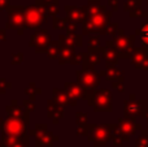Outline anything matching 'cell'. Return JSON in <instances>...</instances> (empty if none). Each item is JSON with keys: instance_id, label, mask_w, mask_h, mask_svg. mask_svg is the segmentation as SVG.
<instances>
[{"instance_id": "37", "label": "cell", "mask_w": 148, "mask_h": 147, "mask_svg": "<svg viewBox=\"0 0 148 147\" xmlns=\"http://www.w3.org/2000/svg\"><path fill=\"white\" fill-rule=\"evenodd\" d=\"M146 14H147V13L143 12L142 9H139V8H136V9H134V10H131V12H130L131 17H139V16H146Z\"/></svg>"}, {"instance_id": "13", "label": "cell", "mask_w": 148, "mask_h": 147, "mask_svg": "<svg viewBox=\"0 0 148 147\" xmlns=\"http://www.w3.org/2000/svg\"><path fill=\"white\" fill-rule=\"evenodd\" d=\"M52 93H53V100L56 102L59 106H61L62 108L66 106H72V107L77 106V100H74V99L70 98L64 89L55 87L53 90H52Z\"/></svg>"}, {"instance_id": "35", "label": "cell", "mask_w": 148, "mask_h": 147, "mask_svg": "<svg viewBox=\"0 0 148 147\" xmlns=\"http://www.w3.org/2000/svg\"><path fill=\"white\" fill-rule=\"evenodd\" d=\"M82 63H83V54H75L73 57V60L70 61V64L73 65H82Z\"/></svg>"}, {"instance_id": "26", "label": "cell", "mask_w": 148, "mask_h": 147, "mask_svg": "<svg viewBox=\"0 0 148 147\" xmlns=\"http://www.w3.org/2000/svg\"><path fill=\"white\" fill-rule=\"evenodd\" d=\"M52 25H53V29H56V30H65L68 26V18H60L56 16V17H53Z\"/></svg>"}, {"instance_id": "6", "label": "cell", "mask_w": 148, "mask_h": 147, "mask_svg": "<svg viewBox=\"0 0 148 147\" xmlns=\"http://www.w3.org/2000/svg\"><path fill=\"white\" fill-rule=\"evenodd\" d=\"M27 122L23 119H10L8 117L4 120V128H3V133L9 137H22V135L27 134V129H26Z\"/></svg>"}, {"instance_id": "23", "label": "cell", "mask_w": 148, "mask_h": 147, "mask_svg": "<svg viewBox=\"0 0 148 147\" xmlns=\"http://www.w3.org/2000/svg\"><path fill=\"white\" fill-rule=\"evenodd\" d=\"M62 44L60 41H52L47 47V55L49 59H59V55L61 52Z\"/></svg>"}, {"instance_id": "30", "label": "cell", "mask_w": 148, "mask_h": 147, "mask_svg": "<svg viewBox=\"0 0 148 147\" xmlns=\"http://www.w3.org/2000/svg\"><path fill=\"white\" fill-rule=\"evenodd\" d=\"M138 33L140 34V36H142V42H143L146 46H148V23H146V25L143 26L142 30H138Z\"/></svg>"}, {"instance_id": "17", "label": "cell", "mask_w": 148, "mask_h": 147, "mask_svg": "<svg viewBox=\"0 0 148 147\" xmlns=\"http://www.w3.org/2000/svg\"><path fill=\"white\" fill-rule=\"evenodd\" d=\"M47 111H48V117L52 120V122L57 124L62 117L64 108L61 106H59L55 100H48L47 102Z\"/></svg>"}, {"instance_id": "38", "label": "cell", "mask_w": 148, "mask_h": 147, "mask_svg": "<svg viewBox=\"0 0 148 147\" xmlns=\"http://www.w3.org/2000/svg\"><path fill=\"white\" fill-rule=\"evenodd\" d=\"M10 0H0V10H7L10 7Z\"/></svg>"}, {"instance_id": "32", "label": "cell", "mask_w": 148, "mask_h": 147, "mask_svg": "<svg viewBox=\"0 0 148 147\" xmlns=\"http://www.w3.org/2000/svg\"><path fill=\"white\" fill-rule=\"evenodd\" d=\"M22 107H23V109H25L26 112H29V113L35 109V104H34L31 100H27V99H25V100L22 102Z\"/></svg>"}, {"instance_id": "12", "label": "cell", "mask_w": 148, "mask_h": 147, "mask_svg": "<svg viewBox=\"0 0 148 147\" xmlns=\"http://www.w3.org/2000/svg\"><path fill=\"white\" fill-rule=\"evenodd\" d=\"M82 10H83V13H84V17H86V20H87V18L95 17V16L100 14V13L107 12V9H105V5H103L99 1V0L88 1V4H87V5H83V7H82Z\"/></svg>"}, {"instance_id": "29", "label": "cell", "mask_w": 148, "mask_h": 147, "mask_svg": "<svg viewBox=\"0 0 148 147\" xmlns=\"http://www.w3.org/2000/svg\"><path fill=\"white\" fill-rule=\"evenodd\" d=\"M118 33V25L117 23H109L107 27L104 29L103 34H108V35H114Z\"/></svg>"}, {"instance_id": "27", "label": "cell", "mask_w": 148, "mask_h": 147, "mask_svg": "<svg viewBox=\"0 0 148 147\" xmlns=\"http://www.w3.org/2000/svg\"><path fill=\"white\" fill-rule=\"evenodd\" d=\"M139 5H140V0H127L125 3V5H123V9L131 12V10L139 8Z\"/></svg>"}, {"instance_id": "34", "label": "cell", "mask_w": 148, "mask_h": 147, "mask_svg": "<svg viewBox=\"0 0 148 147\" xmlns=\"http://www.w3.org/2000/svg\"><path fill=\"white\" fill-rule=\"evenodd\" d=\"M22 61H23V54H13V56H12V64L13 65L22 64Z\"/></svg>"}, {"instance_id": "20", "label": "cell", "mask_w": 148, "mask_h": 147, "mask_svg": "<svg viewBox=\"0 0 148 147\" xmlns=\"http://www.w3.org/2000/svg\"><path fill=\"white\" fill-rule=\"evenodd\" d=\"M120 129L122 130V133L125 135H130V134H133L134 132H135V129H138V125L136 124H134V121L130 119V117H126V119H120Z\"/></svg>"}, {"instance_id": "21", "label": "cell", "mask_w": 148, "mask_h": 147, "mask_svg": "<svg viewBox=\"0 0 148 147\" xmlns=\"http://www.w3.org/2000/svg\"><path fill=\"white\" fill-rule=\"evenodd\" d=\"M100 76L105 77L107 80H109V81H113V82L120 81V80H123V73L116 69V67H108L105 70L100 72Z\"/></svg>"}, {"instance_id": "33", "label": "cell", "mask_w": 148, "mask_h": 147, "mask_svg": "<svg viewBox=\"0 0 148 147\" xmlns=\"http://www.w3.org/2000/svg\"><path fill=\"white\" fill-rule=\"evenodd\" d=\"M12 87V83L8 82L7 80H3V78H0V94H5V91L8 90V89Z\"/></svg>"}, {"instance_id": "14", "label": "cell", "mask_w": 148, "mask_h": 147, "mask_svg": "<svg viewBox=\"0 0 148 147\" xmlns=\"http://www.w3.org/2000/svg\"><path fill=\"white\" fill-rule=\"evenodd\" d=\"M65 12H66V18L68 21L74 23H83L86 17H84V13L82 10V8H78L75 5H65Z\"/></svg>"}, {"instance_id": "39", "label": "cell", "mask_w": 148, "mask_h": 147, "mask_svg": "<svg viewBox=\"0 0 148 147\" xmlns=\"http://www.w3.org/2000/svg\"><path fill=\"white\" fill-rule=\"evenodd\" d=\"M108 5L112 8V12H114L118 8V0H108Z\"/></svg>"}, {"instance_id": "36", "label": "cell", "mask_w": 148, "mask_h": 147, "mask_svg": "<svg viewBox=\"0 0 148 147\" xmlns=\"http://www.w3.org/2000/svg\"><path fill=\"white\" fill-rule=\"evenodd\" d=\"M65 30H66V34H74L77 31V23L68 21V26H66Z\"/></svg>"}, {"instance_id": "41", "label": "cell", "mask_w": 148, "mask_h": 147, "mask_svg": "<svg viewBox=\"0 0 148 147\" xmlns=\"http://www.w3.org/2000/svg\"><path fill=\"white\" fill-rule=\"evenodd\" d=\"M3 128H4V120H3L1 117H0V129L3 130Z\"/></svg>"}, {"instance_id": "4", "label": "cell", "mask_w": 148, "mask_h": 147, "mask_svg": "<svg viewBox=\"0 0 148 147\" xmlns=\"http://www.w3.org/2000/svg\"><path fill=\"white\" fill-rule=\"evenodd\" d=\"M112 132V125H88L87 129V138L90 142L94 143L95 147L104 146L108 143Z\"/></svg>"}, {"instance_id": "7", "label": "cell", "mask_w": 148, "mask_h": 147, "mask_svg": "<svg viewBox=\"0 0 148 147\" xmlns=\"http://www.w3.org/2000/svg\"><path fill=\"white\" fill-rule=\"evenodd\" d=\"M112 93L107 89H100L96 91L95 98V112H110L112 111Z\"/></svg>"}, {"instance_id": "11", "label": "cell", "mask_w": 148, "mask_h": 147, "mask_svg": "<svg viewBox=\"0 0 148 147\" xmlns=\"http://www.w3.org/2000/svg\"><path fill=\"white\" fill-rule=\"evenodd\" d=\"M5 111H7L8 116H9L10 119H23L27 124L30 122V113L26 112L22 106H18L16 100L10 102L9 106H7Z\"/></svg>"}, {"instance_id": "25", "label": "cell", "mask_w": 148, "mask_h": 147, "mask_svg": "<svg viewBox=\"0 0 148 147\" xmlns=\"http://www.w3.org/2000/svg\"><path fill=\"white\" fill-rule=\"evenodd\" d=\"M25 93L29 95V98H30V100L33 102V100H35V98L38 95H40V93H42V90L38 87V86L35 85L34 82H31L30 85H29V87H26V90H25Z\"/></svg>"}, {"instance_id": "31", "label": "cell", "mask_w": 148, "mask_h": 147, "mask_svg": "<svg viewBox=\"0 0 148 147\" xmlns=\"http://www.w3.org/2000/svg\"><path fill=\"white\" fill-rule=\"evenodd\" d=\"M100 41L97 36H91L88 41V48H95V49H99L100 48Z\"/></svg>"}, {"instance_id": "15", "label": "cell", "mask_w": 148, "mask_h": 147, "mask_svg": "<svg viewBox=\"0 0 148 147\" xmlns=\"http://www.w3.org/2000/svg\"><path fill=\"white\" fill-rule=\"evenodd\" d=\"M100 52H101V56L108 61L107 68L114 67L116 61H117V57H118V52H117V49L114 48L112 42H107V46L101 47V48H100Z\"/></svg>"}, {"instance_id": "3", "label": "cell", "mask_w": 148, "mask_h": 147, "mask_svg": "<svg viewBox=\"0 0 148 147\" xmlns=\"http://www.w3.org/2000/svg\"><path fill=\"white\" fill-rule=\"evenodd\" d=\"M7 29L17 30L20 35L23 34L25 26V7L10 5L7 9Z\"/></svg>"}, {"instance_id": "22", "label": "cell", "mask_w": 148, "mask_h": 147, "mask_svg": "<svg viewBox=\"0 0 148 147\" xmlns=\"http://www.w3.org/2000/svg\"><path fill=\"white\" fill-rule=\"evenodd\" d=\"M133 63L135 67L146 68V51L143 48H135L133 54Z\"/></svg>"}, {"instance_id": "1", "label": "cell", "mask_w": 148, "mask_h": 147, "mask_svg": "<svg viewBox=\"0 0 148 147\" xmlns=\"http://www.w3.org/2000/svg\"><path fill=\"white\" fill-rule=\"evenodd\" d=\"M47 10L42 4L35 1L34 5L25 7V26L30 30H38L47 18Z\"/></svg>"}, {"instance_id": "16", "label": "cell", "mask_w": 148, "mask_h": 147, "mask_svg": "<svg viewBox=\"0 0 148 147\" xmlns=\"http://www.w3.org/2000/svg\"><path fill=\"white\" fill-rule=\"evenodd\" d=\"M64 90L66 91L68 95H69L72 99H74V100L84 99V95H86V89H83L81 85H78V83L66 82L65 83Z\"/></svg>"}, {"instance_id": "9", "label": "cell", "mask_w": 148, "mask_h": 147, "mask_svg": "<svg viewBox=\"0 0 148 147\" xmlns=\"http://www.w3.org/2000/svg\"><path fill=\"white\" fill-rule=\"evenodd\" d=\"M133 41H134V36H129V38H126V36H123V35L122 36H117V38L114 39L113 46H114V48L117 49L118 56L123 57V59H126V57L130 56Z\"/></svg>"}, {"instance_id": "42", "label": "cell", "mask_w": 148, "mask_h": 147, "mask_svg": "<svg viewBox=\"0 0 148 147\" xmlns=\"http://www.w3.org/2000/svg\"><path fill=\"white\" fill-rule=\"evenodd\" d=\"M87 1H94V0H87Z\"/></svg>"}, {"instance_id": "28", "label": "cell", "mask_w": 148, "mask_h": 147, "mask_svg": "<svg viewBox=\"0 0 148 147\" xmlns=\"http://www.w3.org/2000/svg\"><path fill=\"white\" fill-rule=\"evenodd\" d=\"M77 126H83V125H88L87 124V115L83 112H77Z\"/></svg>"}, {"instance_id": "40", "label": "cell", "mask_w": 148, "mask_h": 147, "mask_svg": "<svg viewBox=\"0 0 148 147\" xmlns=\"http://www.w3.org/2000/svg\"><path fill=\"white\" fill-rule=\"evenodd\" d=\"M1 41H5V30L0 29V42Z\"/></svg>"}, {"instance_id": "19", "label": "cell", "mask_w": 148, "mask_h": 147, "mask_svg": "<svg viewBox=\"0 0 148 147\" xmlns=\"http://www.w3.org/2000/svg\"><path fill=\"white\" fill-rule=\"evenodd\" d=\"M59 41L65 47H72V48H74L77 46H82V35H78L75 33L66 34V35H60Z\"/></svg>"}, {"instance_id": "24", "label": "cell", "mask_w": 148, "mask_h": 147, "mask_svg": "<svg viewBox=\"0 0 148 147\" xmlns=\"http://www.w3.org/2000/svg\"><path fill=\"white\" fill-rule=\"evenodd\" d=\"M74 55H75L74 48H72V47L62 46L61 52H60V55H59V63H60V64H66V63H70L73 60Z\"/></svg>"}, {"instance_id": "5", "label": "cell", "mask_w": 148, "mask_h": 147, "mask_svg": "<svg viewBox=\"0 0 148 147\" xmlns=\"http://www.w3.org/2000/svg\"><path fill=\"white\" fill-rule=\"evenodd\" d=\"M100 73H97L94 68H87L77 72V83L86 90H95L100 83Z\"/></svg>"}, {"instance_id": "8", "label": "cell", "mask_w": 148, "mask_h": 147, "mask_svg": "<svg viewBox=\"0 0 148 147\" xmlns=\"http://www.w3.org/2000/svg\"><path fill=\"white\" fill-rule=\"evenodd\" d=\"M51 42L52 41L48 31L44 30V29H39L30 38V46L35 48V52L40 54V52H47V47Z\"/></svg>"}, {"instance_id": "10", "label": "cell", "mask_w": 148, "mask_h": 147, "mask_svg": "<svg viewBox=\"0 0 148 147\" xmlns=\"http://www.w3.org/2000/svg\"><path fill=\"white\" fill-rule=\"evenodd\" d=\"M29 133L22 137H9L3 133L1 141H0V147H29L30 139H29Z\"/></svg>"}, {"instance_id": "18", "label": "cell", "mask_w": 148, "mask_h": 147, "mask_svg": "<svg viewBox=\"0 0 148 147\" xmlns=\"http://www.w3.org/2000/svg\"><path fill=\"white\" fill-rule=\"evenodd\" d=\"M143 102H130L126 100L125 102V115L126 117H130V119H134L135 116L143 113Z\"/></svg>"}, {"instance_id": "2", "label": "cell", "mask_w": 148, "mask_h": 147, "mask_svg": "<svg viewBox=\"0 0 148 147\" xmlns=\"http://www.w3.org/2000/svg\"><path fill=\"white\" fill-rule=\"evenodd\" d=\"M112 17V12L107 10L104 13L95 16L92 18H87L84 20V22L82 23V34L87 35L90 33H100L103 34L104 29L109 25V20Z\"/></svg>"}]
</instances>
